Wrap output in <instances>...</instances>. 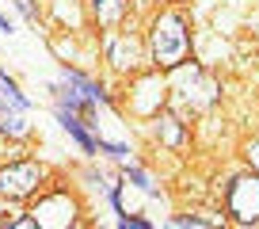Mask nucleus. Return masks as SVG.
Returning <instances> with one entry per match:
<instances>
[{
  "label": "nucleus",
  "instance_id": "obj_1",
  "mask_svg": "<svg viewBox=\"0 0 259 229\" xmlns=\"http://www.w3.org/2000/svg\"><path fill=\"white\" fill-rule=\"evenodd\" d=\"M153 57L160 65H179L187 57V31L176 12H164L153 23Z\"/></svg>",
  "mask_w": 259,
  "mask_h": 229
},
{
  "label": "nucleus",
  "instance_id": "obj_2",
  "mask_svg": "<svg viewBox=\"0 0 259 229\" xmlns=\"http://www.w3.org/2000/svg\"><path fill=\"white\" fill-rule=\"evenodd\" d=\"M42 183V168L34 161H16L0 168V195L8 199H27Z\"/></svg>",
  "mask_w": 259,
  "mask_h": 229
},
{
  "label": "nucleus",
  "instance_id": "obj_3",
  "mask_svg": "<svg viewBox=\"0 0 259 229\" xmlns=\"http://www.w3.org/2000/svg\"><path fill=\"white\" fill-rule=\"evenodd\" d=\"M229 210L240 221L255 225L259 221V176H236L229 183Z\"/></svg>",
  "mask_w": 259,
  "mask_h": 229
},
{
  "label": "nucleus",
  "instance_id": "obj_4",
  "mask_svg": "<svg viewBox=\"0 0 259 229\" xmlns=\"http://www.w3.org/2000/svg\"><path fill=\"white\" fill-rule=\"evenodd\" d=\"M0 134H27V119L23 107H0Z\"/></svg>",
  "mask_w": 259,
  "mask_h": 229
},
{
  "label": "nucleus",
  "instance_id": "obj_5",
  "mask_svg": "<svg viewBox=\"0 0 259 229\" xmlns=\"http://www.w3.org/2000/svg\"><path fill=\"white\" fill-rule=\"evenodd\" d=\"M92 8H96V19L103 27H114L122 19V12H126V4H122V0H96Z\"/></svg>",
  "mask_w": 259,
  "mask_h": 229
},
{
  "label": "nucleus",
  "instance_id": "obj_6",
  "mask_svg": "<svg viewBox=\"0 0 259 229\" xmlns=\"http://www.w3.org/2000/svg\"><path fill=\"white\" fill-rule=\"evenodd\" d=\"M57 114H61V126H65V130H69V134H73V138L80 141L84 149H96V141H92V134L84 130V123H80V119H76L73 111H65V107H61V111H57Z\"/></svg>",
  "mask_w": 259,
  "mask_h": 229
},
{
  "label": "nucleus",
  "instance_id": "obj_7",
  "mask_svg": "<svg viewBox=\"0 0 259 229\" xmlns=\"http://www.w3.org/2000/svg\"><path fill=\"white\" fill-rule=\"evenodd\" d=\"M111 61H114V65H118V69H126V65H138V46L122 39L118 46L111 50Z\"/></svg>",
  "mask_w": 259,
  "mask_h": 229
},
{
  "label": "nucleus",
  "instance_id": "obj_8",
  "mask_svg": "<svg viewBox=\"0 0 259 229\" xmlns=\"http://www.w3.org/2000/svg\"><path fill=\"white\" fill-rule=\"evenodd\" d=\"M160 134H164L168 145H176V141H179V123L171 119V114H164V119H160Z\"/></svg>",
  "mask_w": 259,
  "mask_h": 229
},
{
  "label": "nucleus",
  "instance_id": "obj_9",
  "mask_svg": "<svg viewBox=\"0 0 259 229\" xmlns=\"http://www.w3.org/2000/svg\"><path fill=\"white\" fill-rule=\"evenodd\" d=\"M4 229H38V221H34L31 214H19V218H16V221H8Z\"/></svg>",
  "mask_w": 259,
  "mask_h": 229
},
{
  "label": "nucleus",
  "instance_id": "obj_10",
  "mask_svg": "<svg viewBox=\"0 0 259 229\" xmlns=\"http://www.w3.org/2000/svg\"><path fill=\"white\" fill-rule=\"evenodd\" d=\"M16 4H19V12H23L27 19H38V12H34V4H31V0H16Z\"/></svg>",
  "mask_w": 259,
  "mask_h": 229
},
{
  "label": "nucleus",
  "instance_id": "obj_11",
  "mask_svg": "<svg viewBox=\"0 0 259 229\" xmlns=\"http://www.w3.org/2000/svg\"><path fill=\"white\" fill-rule=\"evenodd\" d=\"M118 229H149V225H145V221H138V218H122Z\"/></svg>",
  "mask_w": 259,
  "mask_h": 229
},
{
  "label": "nucleus",
  "instance_id": "obj_12",
  "mask_svg": "<svg viewBox=\"0 0 259 229\" xmlns=\"http://www.w3.org/2000/svg\"><path fill=\"white\" fill-rule=\"evenodd\" d=\"M248 161L259 168V141H255V145H248Z\"/></svg>",
  "mask_w": 259,
  "mask_h": 229
},
{
  "label": "nucleus",
  "instance_id": "obj_13",
  "mask_svg": "<svg viewBox=\"0 0 259 229\" xmlns=\"http://www.w3.org/2000/svg\"><path fill=\"white\" fill-rule=\"evenodd\" d=\"M251 229H259V221H255V225H251Z\"/></svg>",
  "mask_w": 259,
  "mask_h": 229
}]
</instances>
